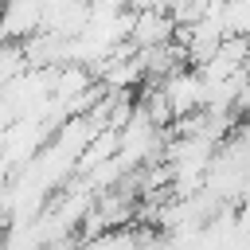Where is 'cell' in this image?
I'll use <instances>...</instances> for the list:
<instances>
[{"label": "cell", "instance_id": "cell-1", "mask_svg": "<svg viewBox=\"0 0 250 250\" xmlns=\"http://www.w3.org/2000/svg\"><path fill=\"white\" fill-rule=\"evenodd\" d=\"M156 86H160V94H164V102H168V109H172V121L203 105V82H199V74H195L191 66L172 70V74H168L164 82H156Z\"/></svg>", "mask_w": 250, "mask_h": 250}, {"label": "cell", "instance_id": "cell-2", "mask_svg": "<svg viewBox=\"0 0 250 250\" xmlns=\"http://www.w3.org/2000/svg\"><path fill=\"white\" fill-rule=\"evenodd\" d=\"M176 31L172 16L168 12H133V27H129V43L133 51H145V47H156V43H168Z\"/></svg>", "mask_w": 250, "mask_h": 250}, {"label": "cell", "instance_id": "cell-3", "mask_svg": "<svg viewBox=\"0 0 250 250\" xmlns=\"http://www.w3.org/2000/svg\"><path fill=\"white\" fill-rule=\"evenodd\" d=\"M23 70H27V62H23L20 43H0V90H4L12 78H20Z\"/></svg>", "mask_w": 250, "mask_h": 250}]
</instances>
